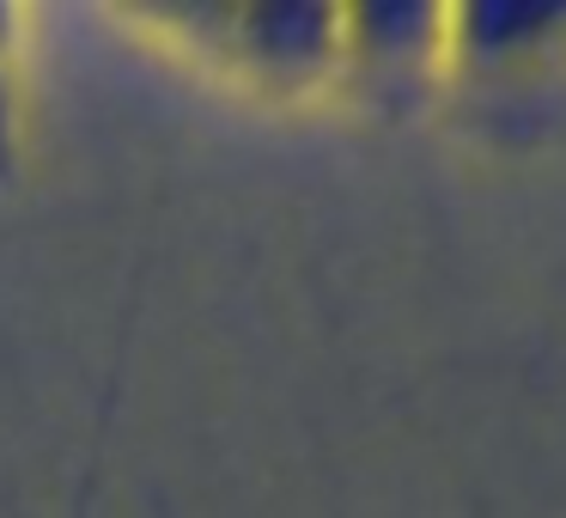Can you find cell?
<instances>
[{"label":"cell","mask_w":566,"mask_h":518,"mask_svg":"<svg viewBox=\"0 0 566 518\" xmlns=\"http://www.w3.org/2000/svg\"><path fill=\"white\" fill-rule=\"evenodd\" d=\"M238 38L269 74H317L342 50V13L329 7H256L238 19Z\"/></svg>","instance_id":"6da1fadb"},{"label":"cell","mask_w":566,"mask_h":518,"mask_svg":"<svg viewBox=\"0 0 566 518\" xmlns=\"http://www.w3.org/2000/svg\"><path fill=\"white\" fill-rule=\"evenodd\" d=\"M342 31H359V55H371V62H408L439 31V13H427V7H366V13H347Z\"/></svg>","instance_id":"7a4b0ae2"},{"label":"cell","mask_w":566,"mask_h":518,"mask_svg":"<svg viewBox=\"0 0 566 518\" xmlns=\"http://www.w3.org/2000/svg\"><path fill=\"white\" fill-rule=\"evenodd\" d=\"M566 25V7H475L463 13L469 31V50L475 55H505L517 43L542 38V31H560Z\"/></svg>","instance_id":"3957f363"},{"label":"cell","mask_w":566,"mask_h":518,"mask_svg":"<svg viewBox=\"0 0 566 518\" xmlns=\"http://www.w3.org/2000/svg\"><path fill=\"white\" fill-rule=\"evenodd\" d=\"M0 31H7V13H0ZM13 159V99H7V74H0V172Z\"/></svg>","instance_id":"277c9868"}]
</instances>
